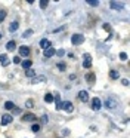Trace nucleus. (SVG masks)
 I'll use <instances>...</instances> for the list:
<instances>
[{"label":"nucleus","instance_id":"a878e982","mask_svg":"<svg viewBox=\"0 0 130 138\" xmlns=\"http://www.w3.org/2000/svg\"><path fill=\"white\" fill-rule=\"evenodd\" d=\"M31 129H32V132H38V131H40V125H38V123L32 125V126H31Z\"/></svg>","mask_w":130,"mask_h":138},{"label":"nucleus","instance_id":"aec40b11","mask_svg":"<svg viewBox=\"0 0 130 138\" xmlns=\"http://www.w3.org/2000/svg\"><path fill=\"white\" fill-rule=\"evenodd\" d=\"M14 107H15V104L12 101H6L5 102V108L6 110H14Z\"/></svg>","mask_w":130,"mask_h":138},{"label":"nucleus","instance_id":"6e6552de","mask_svg":"<svg viewBox=\"0 0 130 138\" xmlns=\"http://www.w3.org/2000/svg\"><path fill=\"white\" fill-rule=\"evenodd\" d=\"M9 58H8V55H6V54H2V55H0V64L3 65V67H8V65H9Z\"/></svg>","mask_w":130,"mask_h":138},{"label":"nucleus","instance_id":"e433bc0d","mask_svg":"<svg viewBox=\"0 0 130 138\" xmlns=\"http://www.w3.org/2000/svg\"><path fill=\"white\" fill-rule=\"evenodd\" d=\"M42 122H43V123H46V122H47V116H46V114L42 117Z\"/></svg>","mask_w":130,"mask_h":138},{"label":"nucleus","instance_id":"2eb2a0df","mask_svg":"<svg viewBox=\"0 0 130 138\" xmlns=\"http://www.w3.org/2000/svg\"><path fill=\"white\" fill-rule=\"evenodd\" d=\"M55 55V49L53 48H47V49H44V56L46 58H50V56Z\"/></svg>","mask_w":130,"mask_h":138},{"label":"nucleus","instance_id":"2f4dec72","mask_svg":"<svg viewBox=\"0 0 130 138\" xmlns=\"http://www.w3.org/2000/svg\"><path fill=\"white\" fill-rule=\"evenodd\" d=\"M14 62H15V64H21V58H19V56H15Z\"/></svg>","mask_w":130,"mask_h":138},{"label":"nucleus","instance_id":"39448f33","mask_svg":"<svg viewBox=\"0 0 130 138\" xmlns=\"http://www.w3.org/2000/svg\"><path fill=\"white\" fill-rule=\"evenodd\" d=\"M101 107H102V101L99 100V98H93L92 100V108L95 111H99L101 110Z\"/></svg>","mask_w":130,"mask_h":138},{"label":"nucleus","instance_id":"c85d7f7f","mask_svg":"<svg viewBox=\"0 0 130 138\" xmlns=\"http://www.w3.org/2000/svg\"><path fill=\"white\" fill-rule=\"evenodd\" d=\"M25 74H27V77H34V74H36V73L30 68V70H27V73H25Z\"/></svg>","mask_w":130,"mask_h":138},{"label":"nucleus","instance_id":"1a4fd4ad","mask_svg":"<svg viewBox=\"0 0 130 138\" xmlns=\"http://www.w3.org/2000/svg\"><path fill=\"white\" fill-rule=\"evenodd\" d=\"M19 55L21 56H28L30 55V48H28V46H21V48H19Z\"/></svg>","mask_w":130,"mask_h":138},{"label":"nucleus","instance_id":"b1692460","mask_svg":"<svg viewBox=\"0 0 130 138\" xmlns=\"http://www.w3.org/2000/svg\"><path fill=\"white\" fill-rule=\"evenodd\" d=\"M86 77H87L86 80H87L89 83H93V82H95V76H93V74H87Z\"/></svg>","mask_w":130,"mask_h":138},{"label":"nucleus","instance_id":"cd10ccee","mask_svg":"<svg viewBox=\"0 0 130 138\" xmlns=\"http://www.w3.org/2000/svg\"><path fill=\"white\" fill-rule=\"evenodd\" d=\"M87 3L90 6H98V5H99V2H98V0H87Z\"/></svg>","mask_w":130,"mask_h":138},{"label":"nucleus","instance_id":"dca6fc26","mask_svg":"<svg viewBox=\"0 0 130 138\" xmlns=\"http://www.w3.org/2000/svg\"><path fill=\"white\" fill-rule=\"evenodd\" d=\"M22 120H24V122H34V120H36V116L30 113V114H25V116H22Z\"/></svg>","mask_w":130,"mask_h":138},{"label":"nucleus","instance_id":"7c9ffc66","mask_svg":"<svg viewBox=\"0 0 130 138\" xmlns=\"http://www.w3.org/2000/svg\"><path fill=\"white\" fill-rule=\"evenodd\" d=\"M46 6H47V2H46V0H42V2H40V8H42V9H44Z\"/></svg>","mask_w":130,"mask_h":138},{"label":"nucleus","instance_id":"c756f323","mask_svg":"<svg viewBox=\"0 0 130 138\" xmlns=\"http://www.w3.org/2000/svg\"><path fill=\"white\" fill-rule=\"evenodd\" d=\"M6 18V10H0V22Z\"/></svg>","mask_w":130,"mask_h":138},{"label":"nucleus","instance_id":"473e14b6","mask_svg":"<svg viewBox=\"0 0 130 138\" xmlns=\"http://www.w3.org/2000/svg\"><path fill=\"white\" fill-rule=\"evenodd\" d=\"M103 28H105L107 31H109V30H111V25H109V24H103Z\"/></svg>","mask_w":130,"mask_h":138},{"label":"nucleus","instance_id":"412c9836","mask_svg":"<svg viewBox=\"0 0 130 138\" xmlns=\"http://www.w3.org/2000/svg\"><path fill=\"white\" fill-rule=\"evenodd\" d=\"M44 80H46V77H44V76H38L37 79H32L31 83H38V82H44Z\"/></svg>","mask_w":130,"mask_h":138},{"label":"nucleus","instance_id":"5701e85b","mask_svg":"<svg viewBox=\"0 0 130 138\" xmlns=\"http://www.w3.org/2000/svg\"><path fill=\"white\" fill-rule=\"evenodd\" d=\"M55 55H58V56H64V55H65V49H58V51H55Z\"/></svg>","mask_w":130,"mask_h":138},{"label":"nucleus","instance_id":"9d476101","mask_svg":"<svg viewBox=\"0 0 130 138\" xmlns=\"http://www.w3.org/2000/svg\"><path fill=\"white\" fill-rule=\"evenodd\" d=\"M109 6H111V9H114V10L123 9V3H118V2H109Z\"/></svg>","mask_w":130,"mask_h":138},{"label":"nucleus","instance_id":"bb28decb","mask_svg":"<svg viewBox=\"0 0 130 138\" xmlns=\"http://www.w3.org/2000/svg\"><path fill=\"white\" fill-rule=\"evenodd\" d=\"M127 58H129L127 54H124V52H121V54H120V60L121 61H127Z\"/></svg>","mask_w":130,"mask_h":138},{"label":"nucleus","instance_id":"f704fd0d","mask_svg":"<svg viewBox=\"0 0 130 138\" xmlns=\"http://www.w3.org/2000/svg\"><path fill=\"white\" fill-rule=\"evenodd\" d=\"M27 107H30V108L32 107V101H31V100H28V101H27Z\"/></svg>","mask_w":130,"mask_h":138},{"label":"nucleus","instance_id":"f8f14e48","mask_svg":"<svg viewBox=\"0 0 130 138\" xmlns=\"http://www.w3.org/2000/svg\"><path fill=\"white\" fill-rule=\"evenodd\" d=\"M40 46L43 49H47V48H52V42H49L47 39H42L40 40Z\"/></svg>","mask_w":130,"mask_h":138},{"label":"nucleus","instance_id":"f03ea898","mask_svg":"<svg viewBox=\"0 0 130 138\" xmlns=\"http://www.w3.org/2000/svg\"><path fill=\"white\" fill-rule=\"evenodd\" d=\"M83 42H84L83 34H73V36H71V43H73V45L79 46V45H81Z\"/></svg>","mask_w":130,"mask_h":138},{"label":"nucleus","instance_id":"ddd939ff","mask_svg":"<svg viewBox=\"0 0 130 138\" xmlns=\"http://www.w3.org/2000/svg\"><path fill=\"white\" fill-rule=\"evenodd\" d=\"M6 49H8V51H15V49H16V43H15L14 40H9L6 43Z\"/></svg>","mask_w":130,"mask_h":138},{"label":"nucleus","instance_id":"4c0bfd02","mask_svg":"<svg viewBox=\"0 0 130 138\" xmlns=\"http://www.w3.org/2000/svg\"><path fill=\"white\" fill-rule=\"evenodd\" d=\"M0 39H2V34H0Z\"/></svg>","mask_w":130,"mask_h":138},{"label":"nucleus","instance_id":"4468645a","mask_svg":"<svg viewBox=\"0 0 130 138\" xmlns=\"http://www.w3.org/2000/svg\"><path fill=\"white\" fill-rule=\"evenodd\" d=\"M18 27H19V22H18V21H14V22H10L9 31H10V33H15L16 30H18Z\"/></svg>","mask_w":130,"mask_h":138},{"label":"nucleus","instance_id":"72a5a7b5","mask_svg":"<svg viewBox=\"0 0 130 138\" xmlns=\"http://www.w3.org/2000/svg\"><path fill=\"white\" fill-rule=\"evenodd\" d=\"M121 82H123V85H124V86H127V85H129V80H127V79H123Z\"/></svg>","mask_w":130,"mask_h":138},{"label":"nucleus","instance_id":"c9c22d12","mask_svg":"<svg viewBox=\"0 0 130 138\" xmlns=\"http://www.w3.org/2000/svg\"><path fill=\"white\" fill-rule=\"evenodd\" d=\"M14 110H15L14 114H19V113H21V110H19V108H16V107H14Z\"/></svg>","mask_w":130,"mask_h":138},{"label":"nucleus","instance_id":"20e7f679","mask_svg":"<svg viewBox=\"0 0 130 138\" xmlns=\"http://www.w3.org/2000/svg\"><path fill=\"white\" fill-rule=\"evenodd\" d=\"M12 120H14V116L9 114V113H5V114L2 116V120H0V122H2V125H3V126H6V125H9Z\"/></svg>","mask_w":130,"mask_h":138},{"label":"nucleus","instance_id":"f3484780","mask_svg":"<svg viewBox=\"0 0 130 138\" xmlns=\"http://www.w3.org/2000/svg\"><path fill=\"white\" fill-rule=\"evenodd\" d=\"M21 65H22L24 70H30V68H31V65H32V62L30 60H25V61H22V62H21Z\"/></svg>","mask_w":130,"mask_h":138},{"label":"nucleus","instance_id":"f257e3e1","mask_svg":"<svg viewBox=\"0 0 130 138\" xmlns=\"http://www.w3.org/2000/svg\"><path fill=\"white\" fill-rule=\"evenodd\" d=\"M103 106L107 107L108 110H115L117 107H118V101H117L115 98L108 97L107 100H105V102H103Z\"/></svg>","mask_w":130,"mask_h":138},{"label":"nucleus","instance_id":"4be33fe9","mask_svg":"<svg viewBox=\"0 0 130 138\" xmlns=\"http://www.w3.org/2000/svg\"><path fill=\"white\" fill-rule=\"evenodd\" d=\"M58 68H59L61 71H65V70H67V64H65V62H59V64H58Z\"/></svg>","mask_w":130,"mask_h":138},{"label":"nucleus","instance_id":"393cba45","mask_svg":"<svg viewBox=\"0 0 130 138\" xmlns=\"http://www.w3.org/2000/svg\"><path fill=\"white\" fill-rule=\"evenodd\" d=\"M31 34H32V30H27V31H24V33H22V37L25 39V37H30Z\"/></svg>","mask_w":130,"mask_h":138},{"label":"nucleus","instance_id":"a211bd4d","mask_svg":"<svg viewBox=\"0 0 130 138\" xmlns=\"http://www.w3.org/2000/svg\"><path fill=\"white\" fill-rule=\"evenodd\" d=\"M109 76H111V79H114V80H115V79L120 77V73H118L117 70H111V71H109Z\"/></svg>","mask_w":130,"mask_h":138},{"label":"nucleus","instance_id":"423d86ee","mask_svg":"<svg viewBox=\"0 0 130 138\" xmlns=\"http://www.w3.org/2000/svg\"><path fill=\"white\" fill-rule=\"evenodd\" d=\"M62 108H64L67 113H73V110H74V106H73V102H71V101H65L64 104H62Z\"/></svg>","mask_w":130,"mask_h":138},{"label":"nucleus","instance_id":"6ab92c4d","mask_svg":"<svg viewBox=\"0 0 130 138\" xmlns=\"http://www.w3.org/2000/svg\"><path fill=\"white\" fill-rule=\"evenodd\" d=\"M44 101H46L47 104L53 102V95H52V94H46V95H44Z\"/></svg>","mask_w":130,"mask_h":138},{"label":"nucleus","instance_id":"9b49d317","mask_svg":"<svg viewBox=\"0 0 130 138\" xmlns=\"http://www.w3.org/2000/svg\"><path fill=\"white\" fill-rule=\"evenodd\" d=\"M79 98H80L83 102H86V101H89V94H87L86 91H80V92H79Z\"/></svg>","mask_w":130,"mask_h":138},{"label":"nucleus","instance_id":"0eeeda50","mask_svg":"<svg viewBox=\"0 0 130 138\" xmlns=\"http://www.w3.org/2000/svg\"><path fill=\"white\" fill-rule=\"evenodd\" d=\"M53 101H55V104H56V110H61V108H62V104H64V102L61 101L59 94H55V97H53Z\"/></svg>","mask_w":130,"mask_h":138},{"label":"nucleus","instance_id":"7ed1b4c3","mask_svg":"<svg viewBox=\"0 0 130 138\" xmlns=\"http://www.w3.org/2000/svg\"><path fill=\"white\" fill-rule=\"evenodd\" d=\"M83 67L84 68H90L92 67V56H90V54H84L83 55Z\"/></svg>","mask_w":130,"mask_h":138}]
</instances>
